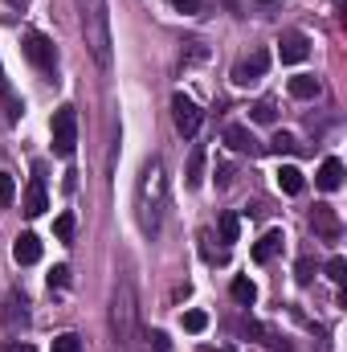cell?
Segmentation results:
<instances>
[{"mask_svg":"<svg viewBox=\"0 0 347 352\" xmlns=\"http://www.w3.org/2000/svg\"><path fill=\"white\" fill-rule=\"evenodd\" d=\"M82 29L98 66H110V12L106 0H82Z\"/></svg>","mask_w":347,"mask_h":352,"instance_id":"6da1fadb","label":"cell"},{"mask_svg":"<svg viewBox=\"0 0 347 352\" xmlns=\"http://www.w3.org/2000/svg\"><path fill=\"white\" fill-rule=\"evenodd\" d=\"M74 148H78V111L66 102V107L53 111V152H58L62 160H70Z\"/></svg>","mask_w":347,"mask_h":352,"instance_id":"7a4b0ae2","label":"cell"},{"mask_svg":"<svg viewBox=\"0 0 347 352\" xmlns=\"http://www.w3.org/2000/svg\"><path fill=\"white\" fill-rule=\"evenodd\" d=\"M21 50H25V58H29L37 70H45V74L58 66V50H53V41H49L45 33H37V29L25 33V45H21Z\"/></svg>","mask_w":347,"mask_h":352,"instance_id":"3957f363","label":"cell"},{"mask_svg":"<svg viewBox=\"0 0 347 352\" xmlns=\"http://www.w3.org/2000/svg\"><path fill=\"white\" fill-rule=\"evenodd\" d=\"M307 54H311V37L298 33V29H286L282 41H278V58L286 66H298V62H307Z\"/></svg>","mask_w":347,"mask_h":352,"instance_id":"277c9868","label":"cell"},{"mask_svg":"<svg viewBox=\"0 0 347 352\" xmlns=\"http://www.w3.org/2000/svg\"><path fill=\"white\" fill-rule=\"evenodd\" d=\"M172 115H176V131L180 135H196L200 127V107L188 94H172Z\"/></svg>","mask_w":347,"mask_h":352,"instance_id":"5b68a950","label":"cell"},{"mask_svg":"<svg viewBox=\"0 0 347 352\" xmlns=\"http://www.w3.org/2000/svg\"><path fill=\"white\" fill-rule=\"evenodd\" d=\"M265 70H270V54H265V50H254L246 62L233 66V82H237V87H254Z\"/></svg>","mask_w":347,"mask_h":352,"instance_id":"8992f818","label":"cell"},{"mask_svg":"<svg viewBox=\"0 0 347 352\" xmlns=\"http://www.w3.org/2000/svg\"><path fill=\"white\" fill-rule=\"evenodd\" d=\"M21 209H25V217H41V213L49 209V197H45V180H41V168H37V176L29 180L25 197H21Z\"/></svg>","mask_w":347,"mask_h":352,"instance_id":"52a82bcc","label":"cell"},{"mask_svg":"<svg viewBox=\"0 0 347 352\" xmlns=\"http://www.w3.org/2000/svg\"><path fill=\"white\" fill-rule=\"evenodd\" d=\"M311 230H315L319 238L335 242V238H339V217H335V209H331V205H315V213H311Z\"/></svg>","mask_w":347,"mask_h":352,"instance_id":"ba28073f","label":"cell"},{"mask_svg":"<svg viewBox=\"0 0 347 352\" xmlns=\"http://www.w3.org/2000/svg\"><path fill=\"white\" fill-rule=\"evenodd\" d=\"M225 144H229L233 152H241V156H258L261 152V144L254 140V131H250V127H237V123L225 131Z\"/></svg>","mask_w":347,"mask_h":352,"instance_id":"9c48e42d","label":"cell"},{"mask_svg":"<svg viewBox=\"0 0 347 352\" xmlns=\"http://www.w3.org/2000/svg\"><path fill=\"white\" fill-rule=\"evenodd\" d=\"M315 184H319L323 192H335V188L344 184V160H335V156H327V160L319 164V176H315Z\"/></svg>","mask_w":347,"mask_h":352,"instance_id":"30bf717a","label":"cell"},{"mask_svg":"<svg viewBox=\"0 0 347 352\" xmlns=\"http://www.w3.org/2000/svg\"><path fill=\"white\" fill-rule=\"evenodd\" d=\"M12 258H16L21 266L41 263V242H37V234H21V238L12 242Z\"/></svg>","mask_w":347,"mask_h":352,"instance_id":"8fae6325","label":"cell"},{"mask_svg":"<svg viewBox=\"0 0 347 352\" xmlns=\"http://www.w3.org/2000/svg\"><path fill=\"white\" fill-rule=\"evenodd\" d=\"M282 242H286V234H282V230H270V234H261L258 246H254V263H270V258L282 250Z\"/></svg>","mask_w":347,"mask_h":352,"instance_id":"7c38bea8","label":"cell"},{"mask_svg":"<svg viewBox=\"0 0 347 352\" xmlns=\"http://www.w3.org/2000/svg\"><path fill=\"white\" fill-rule=\"evenodd\" d=\"M302 184H307V180H302V173H298L294 164H286V168H278V188H282V192H290V197H298V192H302Z\"/></svg>","mask_w":347,"mask_h":352,"instance_id":"4fadbf2b","label":"cell"},{"mask_svg":"<svg viewBox=\"0 0 347 352\" xmlns=\"http://www.w3.org/2000/svg\"><path fill=\"white\" fill-rule=\"evenodd\" d=\"M229 291H233V299H237V303H241V307H254V299H258V287H254V283H250V278H246V274H237V278H233V287H229Z\"/></svg>","mask_w":347,"mask_h":352,"instance_id":"5bb4252c","label":"cell"},{"mask_svg":"<svg viewBox=\"0 0 347 352\" xmlns=\"http://www.w3.org/2000/svg\"><path fill=\"white\" fill-rule=\"evenodd\" d=\"M265 148H270L274 156H290V152H298V140H294L290 131H274V140H270Z\"/></svg>","mask_w":347,"mask_h":352,"instance_id":"9a60e30c","label":"cell"},{"mask_svg":"<svg viewBox=\"0 0 347 352\" xmlns=\"http://www.w3.org/2000/svg\"><path fill=\"white\" fill-rule=\"evenodd\" d=\"M290 94H294V98H315V94H319V78H311V74L290 78Z\"/></svg>","mask_w":347,"mask_h":352,"instance_id":"2e32d148","label":"cell"},{"mask_svg":"<svg viewBox=\"0 0 347 352\" xmlns=\"http://www.w3.org/2000/svg\"><path fill=\"white\" fill-rule=\"evenodd\" d=\"M204 152H200V148H192V156H188V176H184V180H188V188H200V180H204Z\"/></svg>","mask_w":347,"mask_h":352,"instance_id":"e0dca14e","label":"cell"},{"mask_svg":"<svg viewBox=\"0 0 347 352\" xmlns=\"http://www.w3.org/2000/svg\"><path fill=\"white\" fill-rule=\"evenodd\" d=\"M323 270H327V278H331L335 287H344V283H347V258H344V254H335V258L323 266Z\"/></svg>","mask_w":347,"mask_h":352,"instance_id":"ac0fdd59","label":"cell"},{"mask_svg":"<svg viewBox=\"0 0 347 352\" xmlns=\"http://www.w3.org/2000/svg\"><path fill=\"white\" fill-rule=\"evenodd\" d=\"M237 234H241L237 213H221V242H237Z\"/></svg>","mask_w":347,"mask_h":352,"instance_id":"d6986e66","label":"cell"},{"mask_svg":"<svg viewBox=\"0 0 347 352\" xmlns=\"http://www.w3.org/2000/svg\"><path fill=\"white\" fill-rule=\"evenodd\" d=\"M53 234H58L62 242H70V238H74V213H62V217L53 221Z\"/></svg>","mask_w":347,"mask_h":352,"instance_id":"ffe728a7","label":"cell"},{"mask_svg":"<svg viewBox=\"0 0 347 352\" xmlns=\"http://www.w3.org/2000/svg\"><path fill=\"white\" fill-rule=\"evenodd\" d=\"M204 328H208L204 311H184V332H204Z\"/></svg>","mask_w":347,"mask_h":352,"instance_id":"44dd1931","label":"cell"},{"mask_svg":"<svg viewBox=\"0 0 347 352\" xmlns=\"http://www.w3.org/2000/svg\"><path fill=\"white\" fill-rule=\"evenodd\" d=\"M53 352H82V340H78L74 332H66V336L53 340Z\"/></svg>","mask_w":347,"mask_h":352,"instance_id":"7402d4cb","label":"cell"},{"mask_svg":"<svg viewBox=\"0 0 347 352\" xmlns=\"http://www.w3.org/2000/svg\"><path fill=\"white\" fill-rule=\"evenodd\" d=\"M12 197H16V180L8 173H0V205H12Z\"/></svg>","mask_w":347,"mask_h":352,"instance_id":"603a6c76","label":"cell"},{"mask_svg":"<svg viewBox=\"0 0 347 352\" xmlns=\"http://www.w3.org/2000/svg\"><path fill=\"white\" fill-rule=\"evenodd\" d=\"M254 123H274V102L270 98L254 102Z\"/></svg>","mask_w":347,"mask_h":352,"instance_id":"cb8c5ba5","label":"cell"},{"mask_svg":"<svg viewBox=\"0 0 347 352\" xmlns=\"http://www.w3.org/2000/svg\"><path fill=\"white\" fill-rule=\"evenodd\" d=\"M294 278H298V283L307 287V283L315 278V263H311V258H298V266H294Z\"/></svg>","mask_w":347,"mask_h":352,"instance_id":"d4e9b609","label":"cell"},{"mask_svg":"<svg viewBox=\"0 0 347 352\" xmlns=\"http://www.w3.org/2000/svg\"><path fill=\"white\" fill-rule=\"evenodd\" d=\"M66 283H70V266H53V270H49V291H53V287L62 291Z\"/></svg>","mask_w":347,"mask_h":352,"instance_id":"484cf974","label":"cell"},{"mask_svg":"<svg viewBox=\"0 0 347 352\" xmlns=\"http://www.w3.org/2000/svg\"><path fill=\"white\" fill-rule=\"evenodd\" d=\"M172 4L180 8V12H188V16H196V12L204 8V0H172Z\"/></svg>","mask_w":347,"mask_h":352,"instance_id":"4316f807","label":"cell"},{"mask_svg":"<svg viewBox=\"0 0 347 352\" xmlns=\"http://www.w3.org/2000/svg\"><path fill=\"white\" fill-rule=\"evenodd\" d=\"M0 352H33V344H21V340H8V344H0Z\"/></svg>","mask_w":347,"mask_h":352,"instance_id":"83f0119b","label":"cell"},{"mask_svg":"<svg viewBox=\"0 0 347 352\" xmlns=\"http://www.w3.org/2000/svg\"><path fill=\"white\" fill-rule=\"evenodd\" d=\"M0 94H8V78H4V66H0Z\"/></svg>","mask_w":347,"mask_h":352,"instance_id":"f1b7e54d","label":"cell"},{"mask_svg":"<svg viewBox=\"0 0 347 352\" xmlns=\"http://www.w3.org/2000/svg\"><path fill=\"white\" fill-rule=\"evenodd\" d=\"M8 4H12V8H25V4H29V0H8Z\"/></svg>","mask_w":347,"mask_h":352,"instance_id":"f546056e","label":"cell"},{"mask_svg":"<svg viewBox=\"0 0 347 352\" xmlns=\"http://www.w3.org/2000/svg\"><path fill=\"white\" fill-rule=\"evenodd\" d=\"M221 352H229V349H221Z\"/></svg>","mask_w":347,"mask_h":352,"instance_id":"4dcf8cb0","label":"cell"}]
</instances>
